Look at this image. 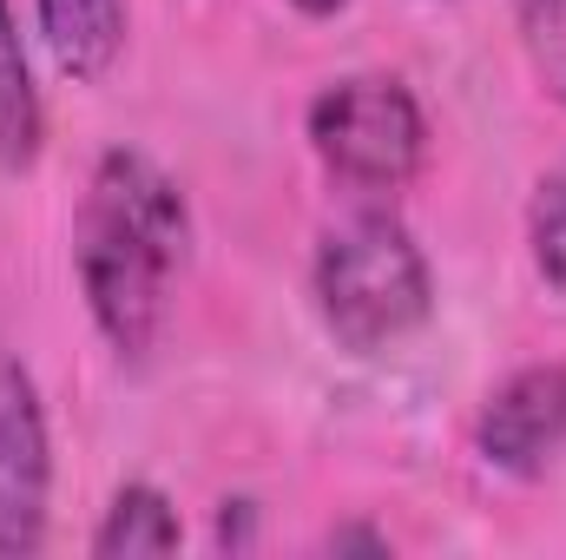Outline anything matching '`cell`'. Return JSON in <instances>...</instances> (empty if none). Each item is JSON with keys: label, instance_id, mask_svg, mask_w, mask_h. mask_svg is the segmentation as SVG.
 Returning <instances> with one entry per match:
<instances>
[{"label": "cell", "instance_id": "1", "mask_svg": "<svg viewBox=\"0 0 566 560\" xmlns=\"http://www.w3.org/2000/svg\"><path fill=\"white\" fill-rule=\"evenodd\" d=\"M185 245H191V211H185L178 178L133 145H113L93 165L86 198L73 211V271L119 363L151 356L171 317V283L185 271Z\"/></svg>", "mask_w": 566, "mask_h": 560}, {"label": "cell", "instance_id": "2", "mask_svg": "<svg viewBox=\"0 0 566 560\" xmlns=\"http://www.w3.org/2000/svg\"><path fill=\"white\" fill-rule=\"evenodd\" d=\"M310 290H316L323 330L343 350H356V356L416 336L428 323V310H434L428 258L396 211H349V218H336L316 238Z\"/></svg>", "mask_w": 566, "mask_h": 560}, {"label": "cell", "instance_id": "3", "mask_svg": "<svg viewBox=\"0 0 566 560\" xmlns=\"http://www.w3.org/2000/svg\"><path fill=\"white\" fill-rule=\"evenodd\" d=\"M310 152L356 191H396L422 172L428 120L396 73H343L310 100Z\"/></svg>", "mask_w": 566, "mask_h": 560}, {"label": "cell", "instance_id": "4", "mask_svg": "<svg viewBox=\"0 0 566 560\" xmlns=\"http://www.w3.org/2000/svg\"><path fill=\"white\" fill-rule=\"evenodd\" d=\"M53 501V435L40 409V383L20 356L0 350V560H27L46 548Z\"/></svg>", "mask_w": 566, "mask_h": 560}, {"label": "cell", "instance_id": "5", "mask_svg": "<svg viewBox=\"0 0 566 560\" xmlns=\"http://www.w3.org/2000/svg\"><path fill=\"white\" fill-rule=\"evenodd\" d=\"M474 455L514 481L547 475L566 455V363H527L501 376L474 416Z\"/></svg>", "mask_w": 566, "mask_h": 560}, {"label": "cell", "instance_id": "6", "mask_svg": "<svg viewBox=\"0 0 566 560\" xmlns=\"http://www.w3.org/2000/svg\"><path fill=\"white\" fill-rule=\"evenodd\" d=\"M33 13L66 80H106L126 53V0H33Z\"/></svg>", "mask_w": 566, "mask_h": 560}, {"label": "cell", "instance_id": "7", "mask_svg": "<svg viewBox=\"0 0 566 560\" xmlns=\"http://www.w3.org/2000/svg\"><path fill=\"white\" fill-rule=\"evenodd\" d=\"M46 139V113H40V86H33V60L20 40L13 7L0 0V172H27Z\"/></svg>", "mask_w": 566, "mask_h": 560}, {"label": "cell", "instance_id": "8", "mask_svg": "<svg viewBox=\"0 0 566 560\" xmlns=\"http://www.w3.org/2000/svg\"><path fill=\"white\" fill-rule=\"evenodd\" d=\"M178 541H185V521H178L171 495H165V488H151V481H126V488L113 495V508H106L99 535H93V554H99V560L178 554Z\"/></svg>", "mask_w": 566, "mask_h": 560}, {"label": "cell", "instance_id": "9", "mask_svg": "<svg viewBox=\"0 0 566 560\" xmlns=\"http://www.w3.org/2000/svg\"><path fill=\"white\" fill-rule=\"evenodd\" d=\"M527 258H534L541 283L566 297V165H554L527 198Z\"/></svg>", "mask_w": 566, "mask_h": 560}, {"label": "cell", "instance_id": "10", "mask_svg": "<svg viewBox=\"0 0 566 560\" xmlns=\"http://www.w3.org/2000/svg\"><path fill=\"white\" fill-rule=\"evenodd\" d=\"M534 46H566V0H514Z\"/></svg>", "mask_w": 566, "mask_h": 560}, {"label": "cell", "instance_id": "11", "mask_svg": "<svg viewBox=\"0 0 566 560\" xmlns=\"http://www.w3.org/2000/svg\"><path fill=\"white\" fill-rule=\"evenodd\" d=\"M329 554H349V548H369V554H389V535H376V528H336L329 541H323Z\"/></svg>", "mask_w": 566, "mask_h": 560}, {"label": "cell", "instance_id": "12", "mask_svg": "<svg viewBox=\"0 0 566 560\" xmlns=\"http://www.w3.org/2000/svg\"><path fill=\"white\" fill-rule=\"evenodd\" d=\"M290 7H296V13H310V20H329V13H343L349 0H290Z\"/></svg>", "mask_w": 566, "mask_h": 560}]
</instances>
